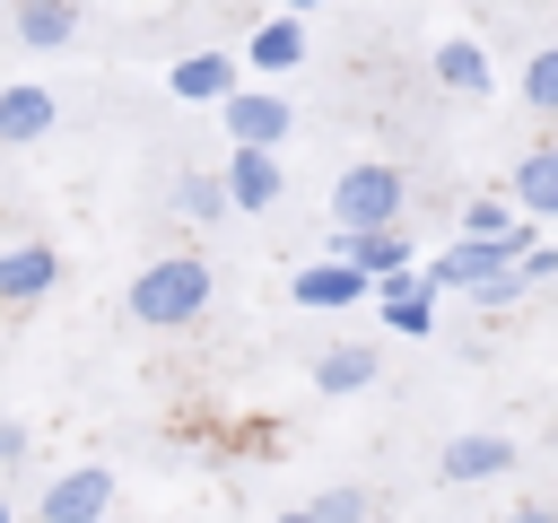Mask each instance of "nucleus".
Wrapping results in <instances>:
<instances>
[{
  "label": "nucleus",
  "mask_w": 558,
  "mask_h": 523,
  "mask_svg": "<svg viewBox=\"0 0 558 523\" xmlns=\"http://www.w3.org/2000/svg\"><path fill=\"white\" fill-rule=\"evenodd\" d=\"M52 122H61V96L44 78H9L0 87V148H35Z\"/></svg>",
  "instance_id": "8"
},
{
  "label": "nucleus",
  "mask_w": 558,
  "mask_h": 523,
  "mask_svg": "<svg viewBox=\"0 0 558 523\" xmlns=\"http://www.w3.org/2000/svg\"><path fill=\"white\" fill-rule=\"evenodd\" d=\"M305 514H314V523H375V497H366L357 479H340V488H323Z\"/></svg>",
  "instance_id": "19"
},
{
  "label": "nucleus",
  "mask_w": 558,
  "mask_h": 523,
  "mask_svg": "<svg viewBox=\"0 0 558 523\" xmlns=\"http://www.w3.org/2000/svg\"><path fill=\"white\" fill-rule=\"evenodd\" d=\"M506 200L523 209V218H541V227H558V148H532L514 174H506Z\"/></svg>",
  "instance_id": "15"
},
{
  "label": "nucleus",
  "mask_w": 558,
  "mask_h": 523,
  "mask_svg": "<svg viewBox=\"0 0 558 523\" xmlns=\"http://www.w3.org/2000/svg\"><path fill=\"white\" fill-rule=\"evenodd\" d=\"M506 471H514V436H497V427H471V436H453L436 453L445 488H480V479H506Z\"/></svg>",
  "instance_id": "5"
},
{
  "label": "nucleus",
  "mask_w": 558,
  "mask_h": 523,
  "mask_svg": "<svg viewBox=\"0 0 558 523\" xmlns=\"http://www.w3.org/2000/svg\"><path fill=\"white\" fill-rule=\"evenodd\" d=\"M218 122H227V139H235V148H279L296 113H288V96H279V87H227V96H218Z\"/></svg>",
  "instance_id": "4"
},
{
  "label": "nucleus",
  "mask_w": 558,
  "mask_h": 523,
  "mask_svg": "<svg viewBox=\"0 0 558 523\" xmlns=\"http://www.w3.org/2000/svg\"><path fill=\"white\" fill-rule=\"evenodd\" d=\"M279 9H288V17H305V9H323V0H279Z\"/></svg>",
  "instance_id": "25"
},
{
  "label": "nucleus",
  "mask_w": 558,
  "mask_h": 523,
  "mask_svg": "<svg viewBox=\"0 0 558 523\" xmlns=\"http://www.w3.org/2000/svg\"><path fill=\"white\" fill-rule=\"evenodd\" d=\"M9 26L26 52H70L78 35V0H9Z\"/></svg>",
  "instance_id": "12"
},
{
  "label": "nucleus",
  "mask_w": 558,
  "mask_h": 523,
  "mask_svg": "<svg viewBox=\"0 0 558 523\" xmlns=\"http://www.w3.org/2000/svg\"><path fill=\"white\" fill-rule=\"evenodd\" d=\"M366 384H375V349H366V340H340V349L314 357V392H323V401H349V392H366Z\"/></svg>",
  "instance_id": "16"
},
{
  "label": "nucleus",
  "mask_w": 558,
  "mask_h": 523,
  "mask_svg": "<svg viewBox=\"0 0 558 523\" xmlns=\"http://www.w3.org/2000/svg\"><path fill=\"white\" fill-rule=\"evenodd\" d=\"M471 296H480V314H488V305H514V296H523V279H514V270H497V279H480Z\"/></svg>",
  "instance_id": "22"
},
{
  "label": "nucleus",
  "mask_w": 558,
  "mask_h": 523,
  "mask_svg": "<svg viewBox=\"0 0 558 523\" xmlns=\"http://www.w3.org/2000/svg\"><path fill=\"white\" fill-rule=\"evenodd\" d=\"M105 514H113V471L105 462H70L35 497V523H105Z\"/></svg>",
  "instance_id": "3"
},
{
  "label": "nucleus",
  "mask_w": 558,
  "mask_h": 523,
  "mask_svg": "<svg viewBox=\"0 0 558 523\" xmlns=\"http://www.w3.org/2000/svg\"><path fill=\"white\" fill-rule=\"evenodd\" d=\"M296 61H305V17H288V9H279V17H262V26L244 35V70H262V78H288Z\"/></svg>",
  "instance_id": "11"
},
{
  "label": "nucleus",
  "mask_w": 558,
  "mask_h": 523,
  "mask_svg": "<svg viewBox=\"0 0 558 523\" xmlns=\"http://www.w3.org/2000/svg\"><path fill=\"white\" fill-rule=\"evenodd\" d=\"M279 523H314V514H305V506H296V514H279Z\"/></svg>",
  "instance_id": "26"
},
{
  "label": "nucleus",
  "mask_w": 558,
  "mask_h": 523,
  "mask_svg": "<svg viewBox=\"0 0 558 523\" xmlns=\"http://www.w3.org/2000/svg\"><path fill=\"white\" fill-rule=\"evenodd\" d=\"M506 227H514V200H497V192L462 209V235H506Z\"/></svg>",
  "instance_id": "21"
},
{
  "label": "nucleus",
  "mask_w": 558,
  "mask_h": 523,
  "mask_svg": "<svg viewBox=\"0 0 558 523\" xmlns=\"http://www.w3.org/2000/svg\"><path fill=\"white\" fill-rule=\"evenodd\" d=\"M209 314V262L201 253H157V262H140V279H131V323L140 331H183V323H201Z\"/></svg>",
  "instance_id": "1"
},
{
  "label": "nucleus",
  "mask_w": 558,
  "mask_h": 523,
  "mask_svg": "<svg viewBox=\"0 0 558 523\" xmlns=\"http://www.w3.org/2000/svg\"><path fill=\"white\" fill-rule=\"evenodd\" d=\"M218 192H227V209H279V192H288V174H279V148H227V166H218Z\"/></svg>",
  "instance_id": "6"
},
{
  "label": "nucleus",
  "mask_w": 558,
  "mask_h": 523,
  "mask_svg": "<svg viewBox=\"0 0 558 523\" xmlns=\"http://www.w3.org/2000/svg\"><path fill=\"white\" fill-rule=\"evenodd\" d=\"M401 200H410L401 166H384V157H357V166H340V183H331V235L401 227Z\"/></svg>",
  "instance_id": "2"
},
{
  "label": "nucleus",
  "mask_w": 558,
  "mask_h": 523,
  "mask_svg": "<svg viewBox=\"0 0 558 523\" xmlns=\"http://www.w3.org/2000/svg\"><path fill=\"white\" fill-rule=\"evenodd\" d=\"M331 262H349V270L384 279V270H410L418 253H410V235H401V227H366V235H331Z\"/></svg>",
  "instance_id": "14"
},
{
  "label": "nucleus",
  "mask_w": 558,
  "mask_h": 523,
  "mask_svg": "<svg viewBox=\"0 0 558 523\" xmlns=\"http://www.w3.org/2000/svg\"><path fill=\"white\" fill-rule=\"evenodd\" d=\"M523 96H532L541 113H558V44H541V52L523 61Z\"/></svg>",
  "instance_id": "20"
},
{
  "label": "nucleus",
  "mask_w": 558,
  "mask_h": 523,
  "mask_svg": "<svg viewBox=\"0 0 558 523\" xmlns=\"http://www.w3.org/2000/svg\"><path fill=\"white\" fill-rule=\"evenodd\" d=\"M61 288V253L52 244H9L0 253V305H44Z\"/></svg>",
  "instance_id": "10"
},
{
  "label": "nucleus",
  "mask_w": 558,
  "mask_h": 523,
  "mask_svg": "<svg viewBox=\"0 0 558 523\" xmlns=\"http://www.w3.org/2000/svg\"><path fill=\"white\" fill-rule=\"evenodd\" d=\"M366 270H349V262H305L296 279H288V296L305 305V314H349V305H366Z\"/></svg>",
  "instance_id": "9"
},
{
  "label": "nucleus",
  "mask_w": 558,
  "mask_h": 523,
  "mask_svg": "<svg viewBox=\"0 0 558 523\" xmlns=\"http://www.w3.org/2000/svg\"><path fill=\"white\" fill-rule=\"evenodd\" d=\"M17 462H26V427H17V418H0V471H17Z\"/></svg>",
  "instance_id": "23"
},
{
  "label": "nucleus",
  "mask_w": 558,
  "mask_h": 523,
  "mask_svg": "<svg viewBox=\"0 0 558 523\" xmlns=\"http://www.w3.org/2000/svg\"><path fill=\"white\" fill-rule=\"evenodd\" d=\"M0 523H9V497H0Z\"/></svg>",
  "instance_id": "27"
},
{
  "label": "nucleus",
  "mask_w": 558,
  "mask_h": 523,
  "mask_svg": "<svg viewBox=\"0 0 558 523\" xmlns=\"http://www.w3.org/2000/svg\"><path fill=\"white\" fill-rule=\"evenodd\" d=\"M436 87H453V96H488L497 70H488V52H480L471 35H445V44H436Z\"/></svg>",
  "instance_id": "17"
},
{
  "label": "nucleus",
  "mask_w": 558,
  "mask_h": 523,
  "mask_svg": "<svg viewBox=\"0 0 558 523\" xmlns=\"http://www.w3.org/2000/svg\"><path fill=\"white\" fill-rule=\"evenodd\" d=\"M366 296H375L384 331H410V340H427V331H436V288L418 279V262H410V270H384Z\"/></svg>",
  "instance_id": "7"
},
{
  "label": "nucleus",
  "mask_w": 558,
  "mask_h": 523,
  "mask_svg": "<svg viewBox=\"0 0 558 523\" xmlns=\"http://www.w3.org/2000/svg\"><path fill=\"white\" fill-rule=\"evenodd\" d=\"M166 87H174L183 105H218L227 87H244V70H235V52H183V61L166 70Z\"/></svg>",
  "instance_id": "13"
},
{
  "label": "nucleus",
  "mask_w": 558,
  "mask_h": 523,
  "mask_svg": "<svg viewBox=\"0 0 558 523\" xmlns=\"http://www.w3.org/2000/svg\"><path fill=\"white\" fill-rule=\"evenodd\" d=\"M549 244H558V227H549Z\"/></svg>",
  "instance_id": "28"
},
{
  "label": "nucleus",
  "mask_w": 558,
  "mask_h": 523,
  "mask_svg": "<svg viewBox=\"0 0 558 523\" xmlns=\"http://www.w3.org/2000/svg\"><path fill=\"white\" fill-rule=\"evenodd\" d=\"M174 218H192V227H218V218H227V192H218V174H183V183H174Z\"/></svg>",
  "instance_id": "18"
},
{
  "label": "nucleus",
  "mask_w": 558,
  "mask_h": 523,
  "mask_svg": "<svg viewBox=\"0 0 558 523\" xmlns=\"http://www.w3.org/2000/svg\"><path fill=\"white\" fill-rule=\"evenodd\" d=\"M506 523H558V506H541V497H523V506H514Z\"/></svg>",
  "instance_id": "24"
}]
</instances>
